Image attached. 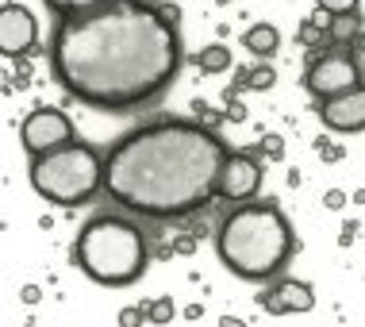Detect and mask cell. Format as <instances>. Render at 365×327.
Wrapping results in <instances>:
<instances>
[{
	"label": "cell",
	"mask_w": 365,
	"mask_h": 327,
	"mask_svg": "<svg viewBox=\"0 0 365 327\" xmlns=\"http://www.w3.org/2000/svg\"><path fill=\"white\" fill-rule=\"evenodd\" d=\"M50 74L74 101L96 112H139L162 101L185 66L177 12L150 0H112L54 24Z\"/></svg>",
	"instance_id": "cell-1"
},
{
	"label": "cell",
	"mask_w": 365,
	"mask_h": 327,
	"mask_svg": "<svg viewBox=\"0 0 365 327\" xmlns=\"http://www.w3.org/2000/svg\"><path fill=\"white\" fill-rule=\"evenodd\" d=\"M219 327H246V319H239V316H219Z\"/></svg>",
	"instance_id": "cell-24"
},
{
	"label": "cell",
	"mask_w": 365,
	"mask_h": 327,
	"mask_svg": "<svg viewBox=\"0 0 365 327\" xmlns=\"http://www.w3.org/2000/svg\"><path fill=\"white\" fill-rule=\"evenodd\" d=\"M231 47H223V42H212V47H204V51L196 54V66L204 69V74H227L231 69Z\"/></svg>",
	"instance_id": "cell-14"
},
{
	"label": "cell",
	"mask_w": 365,
	"mask_h": 327,
	"mask_svg": "<svg viewBox=\"0 0 365 327\" xmlns=\"http://www.w3.org/2000/svg\"><path fill=\"white\" fill-rule=\"evenodd\" d=\"M19 296H24L27 304H39V296H42V293H39V285H24V289H19Z\"/></svg>",
	"instance_id": "cell-23"
},
{
	"label": "cell",
	"mask_w": 365,
	"mask_h": 327,
	"mask_svg": "<svg viewBox=\"0 0 365 327\" xmlns=\"http://www.w3.org/2000/svg\"><path fill=\"white\" fill-rule=\"evenodd\" d=\"M262 154L273 158V162H281L285 158V139L281 135H266V139H262Z\"/></svg>",
	"instance_id": "cell-21"
},
{
	"label": "cell",
	"mask_w": 365,
	"mask_h": 327,
	"mask_svg": "<svg viewBox=\"0 0 365 327\" xmlns=\"http://www.w3.org/2000/svg\"><path fill=\"white\" fill-rule=\"evenodd\" d=\"M362 81H365V74H362V62H357L354 47L319 51L304 69V89L312 92L316 101H331V97H339V92L357 89Z\"/></svg>",
	"instance_id": "cell-6"
},
{
	"label": "cell",
	"mask_w": 365,
	"mask_h": 327,
	"mask_svg": "<svg viewBox=\"0 0 365 327\" xmlns=\"http://www.w3.org/2000/svg\"><path fill=\"white\" fill-rule=\"evenodd\" d=\"M146 316H150V324H173V316H177V301L173 296H158V301H150L146 304Z\"/></svg>",
	"instance_id": "cell-18"
},
{
	"label": "cell",
	"mask_w": 365,
	"mask_h": 327,
	"mask_svg": "<svg viewBox=\"0 0 365 327\" xmlns=\"http://www.w3.org/2000/svg\"><path fill=\"white\" fill-rule=\"evenodd\" d=\"M257 304L266 312H273V316H296V312L316 308V289L307 281H300V277H281L266 293H257Z\"/></svg>",
	"instance_id": "cell-11"
},
{
	"label": "cell",
	"mask_w": 365,
	"mask_h": 327,
	"mask_svg": "<svg viewBox=\"0 0 365 327\" xmlns=\"http://www.w3.org/2000/svg\"><path fill=\"white\" fill-rule=\"evenodd\" d=\"M292 251V224L273 201L235 204L216 227V254L239 281H273L277 274H285Z\"/></svg>",
	"instance_id": "cell-3"
},
{
	"label": "cell",
	"mask_w": 365,
	"mask_h": 327,
	"mask_svg": "<svg viewBox=\"0 0 365 327\" xmlns=\"http://www.w3.org/2000/svg\"><path fill=\"white\" fill-rule=\"evenodd\" d=\"M257 189H262V162L246 151H231L223 174H219L216 196H223V201H231V204H246L257 196Z\"/></svg>",
	"instance_id": "cell-8"
},
{
	"label": "cell",
	"mask_w": 365,
	"mask_h": 327,
	"mask_svg": "<svg viewBox=\"0 0 365 327\" xmlns=\"http://www.w3.org/2000/svg\"><path fill=\"white\" fill-rule=\"evenodd\" d=\"M296 42H300V47H307V51H319V47H331V35H327L312 16H307L304 24H300V31H296Z\"/></svg>",
	"instance_id": "cell-16"
},
{
	"label": "cell",
	"mask_w": 365,
	"mask_h": 327,
	"mask_svg": "<svg viewBox=\"0 0 365 327\" xmlns=\"http://www.w3.org/2000/svg\"><path fill=\"white\" fill-rule=\"evenodd\" d=\"M323 204H327V208H334V212H339L342 204H346V193H342V189H327V193H323Z\"/></svg>",
	"instance_id": "cell-22"
},
{
	"label": "cell",
	"mask_w": 365,
	"mask_h": 327,
	"mask_svg": "<svg viewBox=\"0 0 365 327\" xmlns=\"http://www.w3.org/2000/svg\"><path fill=\"white\" fill-rule=\"evenodd\" d=\"M19 143H24V151L31 154V158L58 151V146H69V143H77L74 119H69L62 108L42 104V108H35V112L24 116V124H19Z\"/></svg>",
	"instance_id": "cell-7"
},
{
	"label": "cell",
	"mask_w": 365,
	"mask_h": 327,
	"mask_svg": "<svg viewBox=\"0 0 365 327\" xmlns=\"http://www.w3.org/2000/svg\"><path fill=\"white\" fill-rule=\"evenodd\" d=\"M42 4H46V12H50V16L69 19V16H85V12L104 8V4H112V0H42Z\"/></svg>",
	"instance_id": "cell-15"
},
{
	"label": "cell",
	"mask_w": 365,
	"mask_h": 327,
	"mask_svg": "<svg viewBox=\"0 0 365 327\" xmlns=\"http://www.w3.org/2000/svg\"><path fill=\"white\" fill-rule=\"evenodd\" d=\"M204 316V308H200V304H189V308H185V319H200Z\"/></svg>",
	"instance_id": "cell-25"
},
{
	"label": "cell",
	"mask_w": 365,
	"mask_h": 327,
	"mask_svg": "<svg viewBox=\"0 0 365 327\" xmlns=\"http://www.w3.org/2000/svg\"><path fill=\"white\" fill-rule=\"evenodd\" d=\"M35 42H39V24H35L31 8L8 0L0 8V51H4V58H24L35 51Z\"/></svg>",
	"instance_id": "cell-9"
},
{
	"label": "cell",
	"mask_w": 365,
	"mask_h": 327,
	"mask_svg": "<svg viewBox=\"0 0 365 327\" xmlns=\"http://www.w3.org/2000/svg\"><path fill=\"white\" fill-rule=\"evenodd\" d=\"M357 4L362 0H316V8L331 12V16H350V12H357Z\"/></svg>",
	"instance_id": "cell-20"
},
{
	"label": "cell",
	"mask_w": 365,
	"mask_h": 327,
	"mask_svg": "<svg viewBox=\"0 0 365 327\" xmlns=\"http://www.w3.org/2000/svg\"><path fill=\"white\" fill-rule=\"evenodd\" d=\"M142 324H150L146 304H127V308H119V327H142Z\"/></svg>",
	"instance_id": "cell-19"
},
{
	"label": "cell",
	"mask_w": 365,
	"mask_h": 327,
	"mask_svg": "<svg viewBox=\"0 0 365 327\" xmlns=\"http://www.w3.org/2000/svg\"><path fill=\"white\" fill-rule=\"evenodd\" d=\"M74 266L104 289L135 285L150 266L146 231L119 212H96L74 239Z\"/></svg>",
	"instance_id": "cell-4"
},
{
	"label": "cell",
	"mask_w": 365,
	"mask_h": 327,
	"mask_svg": "<svg viewBox=\"0 0 365 327\" xmlns=\"http://www.w3.org/2000/svg\"><path fill=\"white\" fill-rule=\"evenodd\" d=\"M27 181L46 204L81 208L104 189V154L92 143H69L50 154H39L27 166Z\"/></svg>",
	"instance_id": "cell-5"
},
{
	"label": "cell",
	"mask_w": 365,
	"mask_h": 327,
	"mask_svg": "<svg viewBox=\"0 0 365 327\" xmlns=\"http://www.w3.org/2000/svg\"><path fill=\"white\" fill-rule=\"evenodd\" d=\"M231 146L207 124L162 116L139 124L104 154V193L139 219H185L219 193Z\"/></svg>",
	"instance_id": "cell-2"
},
{
	"label": "cell",
	"mask_w": 365,
	"mask_h": 327,
	"mask_svg": "<svg viewBox=\"0 0 365 327\" xmlns=\"http://www.w3.org/2000/svg\"><path fill=\"white\" fill-rule=\"evenodd\" d=\"M362 35H365L362 12H350V16H334V24H331V42H334V47H354Z\"/></svg>",
	"instance_id": "cell-13"
},
{
	"label": "cell",
	"mask_w": 365,
	"mask_h": 327,
	"mask_svg": "<svg viewBox=\"0 0 365 327\" xmlns=\"http://www.w3.org/2000/svg\"><path fill=\"white\" fill-rule=\"evenodd\" d=\"M319 119L334 135H357L365 131V81L350 92H339L331 101H319Z\"/></svg>",
	"instance_id": "cell-10"
},
{
	"label": "cell",
	"mask_w": 365,
	"mask_h": 327,
	"mask_svg": "<svg viewBox=\"0 0 365 327\" xmlns=\"http://www.w3.org/2000/svg\"><path fill=\"white\" fill-rule=\"evenodd\" d=\"M242 47H246L254 58L269 62L277 51H281V31H277L273 24H254V27H246V35H242Z\"/></svg>",
	"instance_id": "cell-12"
},
{
	"label": "cell",
	"mask_w": 365,
	"mask_h": 327,
	"mask_svg": "<svg viewBox=\"0 0 365 327\" xmlns=\"http://www.w3.org/2000/svg\"><path fill=\"white\" fill-rule=\"evenodd\" d=\"M277 85V69L273 66H250L246 74V89L250 92H269Z\"/></svg>",
	"instance_id": "cell-17"
},
{
	"label": "cell",
	"mask_w": 365,
	"mask_h": 327,
	"mask_svg": "<svg viewBox=\"0 0 365 327\" xmlns=\"http://www.w3.org/2000/svg\"><path fill=\"white\" fill-rule=\"evenodd\" d=\"M354 51H357V54H365V35H362V39L354 42Z\"/></svg>",
	"instance_id": "cell-26"
}]
</instances>
